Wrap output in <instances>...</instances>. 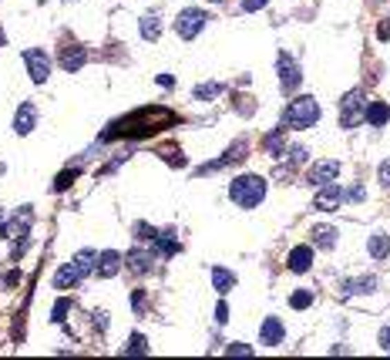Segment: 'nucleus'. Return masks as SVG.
<instances>
[{"label": "nucleus", "instance_id": "4", "mask_svg": "<svg viewBox=\"0 0 390 360\" xmlns=\"http://www.w3.org/2000/svg\"><path fill=\"white\" fill-rule=\"evenodd\" d=\"M208 24V14L206 10H199V7H185L182 14L175 17V34L182 37V41H192V37H199L202 34V27Z\"/></svg>", "mask_w": 390, "mask_h": 360}, {"label": "nucleus", "instance_id": "13", "mask_svg": "<svg viewBox=\"0 0 390 360\" xmlns=\"http://www.w3.org/2000/svg\"><path fill=\"white\" fill-rule=\"evenodd\" d=\"M260 337H262V347H280L283 337H286V330H283V323H280L276 316H266L260 327Z\"/></svg>", "mask_w": 390, "mask_h": 360}, {"label": "nucleus", "instance_id": "36", "mask_svg": "<svg viewBox=\"0 0 390 360\" xmlns=\"http://www.w3.org/2000/svg\"><path fill=\"white\" fill-rule=\"evenodd\" d=\"M226 316H229V307H226V303H219V307H215V320H219V323H226Z\"/></svg>", "mask_w": 390, "mask_h": 360}, {"label": "nucleus", "instance_id": "28", "mask_svg": "<svg viewBox=\"0 0 390 360\" xmlns=\"http://www.w3.org/2000/svg\"><path fill=\"white\" fill-rule=\"evenodd\" d=\"M145 357V354H148V347H145V337L142 334H135L131 337V347H125V357Z\"/></svg>", "mask_w": 390, "mask_h": 360}, {"label": "nucleus", "instance_id": "22", "mask_svg": "<svg viewBox=\"0 0 390 360\" xmlns=\"http://www.w3.org/2000/svg\"><path fill=\"white\" fill-rule=\"evenodd\" d=\"M313 243H316L320 249H333V246H337V229H333V226H316V229H313Z\"/></svg>", "mask_w": 390, "mask_h": 360}, {"label": "nucleus", "instance_id": "11", "mask_svg": "<svg viewBox=\"0 0 390 360\" xmlns=\"http://www.w3.org/2000/svg\"><path fill=\"white\" fill-rule=\"evenodd\" d=\"M125 263H128V269H131V273L145 276V273H148V269L155 266V246H152V249H131Z\"/></svg>", "mask_w": 390, "mask_h": 360}, {"label": "nucleus", "instance_id": "7", "mask_svg": "<svg viewBox=\"0 0 390 360\" xmlns=\"http://www.w3.org/2000/svg\"><path fill=\"white\" fill-rule=\"evenodd\" d=\"M340 176V162L337 158H320V162H313L310 165V172H306V182L310 185H326V182H333Z\"/></svg>", "mask_w": 390, "mask_h": 360}, {"label": "nucleus", "instance_id": "10", "mask_svg": "<svg viewBox=\"0 0 390 360\" xmlns=\"http://www.w3.org/2000/svg\"><path fill=\"white\" fill-rule=\"evenodd\" d=\"M121 263H125V256H121V253H115V249H104L101 256H98V263H95V273H98L101 280H111V276H118V273H121Z\"/></svg>", "mask_w": 390, "mask_h": 360}, {"label": "nucleus", "instance_id": "38", "mask_svg": "<svg viewBox=\"0 0 390 360\" xmlns=\"http://www.w3.org/2000/svg\"><path fill=\"white\" fill-rule=\"evenodd\" d=\"M95 327H98V330L108 327V313H95Z\"/></svg>", "mask_w": 390, "mask_h": 360}, {"label": "nucleus", "instance_id": "40", "mask_svg": "<svg viewBox=\"0 0 390 360\" xmlns=\"http://www.w3.org/2000/svg\"><path fill=\"white\" fill-rule=\"evenodd\" d=\"M3 41H7V37H3V30H0V48H3Z\"/></svg>", "mask_w": 390, "mask_h": 360}, {"label": "nucleus", "instance_id": "19", "mask_svg": "<svg viewBox=\"0 0 390 360\" xmlns=\"http://www.w3.org/2000/svg\"><path fill=\"white\" fill-rule=\"evenodd\" d=\"M367 122H370L373 129H384V125L390 122V104L370 102V104H367Z\"/></svg>", "mask_w": 390, "mask_h": 360}, {"label": "nucleus", "instance_id": "35", "mask_svg": "<svg viewBox=\"0 0 390 360\" xmlns=\"http://www.w3.org/2000/svg\"><path fill=\"white\" fill-rule=\"evenodd\" d=\"M71 176H78V169H68V172H64V176L57 179V185H54V189H68V182H71Z\"/></svg>", "mask_w": 390, "mask_h": 360}, {"label": "nucleus", "instance_id": "21", "mask_svg": "<svg viewBox=\"0 0 390 360\" xmlns=\"http://www.w3.org/2000/svg\"><path fill=\"white\" fill-rule=\"evenodd\" d=\"M367 253L373 259H384L390 253V236H384V232H373L370 236V243H367Z\"/></svg>", "mask_w": 390, "mask_h": 360}, {"label": "nucleus", "instance_id": "5", "mask_svg": "<svg viewBox=\"0 0 390 360\" xmlns=\"http://www.w3.org/2000/svg\"><path fill=\"white\" fill-rule=\"evenodd\" d=\"M24 64H27V75H30V81L34 84H44L48 77H51V57H48V51H41V48H27L24 51Z\"/></svg>", "mask_w": 390, "mask_h": 360}, {"label": "nucleus", "instance_id": "3", "mask_svg": "<svg viewBox=\"0 0 390 360\" xmlns=\"http://www.w3.org/2000/svg\"><path fill=\"white\" fill-rule=\"evenodd\" d=\"M360 122H367V98L360 88H353V91H347L343 102H340V125L350 131V129H357Z\"/></svg>", "mask_w": 390, "mask_h": 360}, {"label": "nucleus", "instance_id": "30", "mask_svg": "<svg viewBox=\"0 0 390 360\" xmlns=\"http://www.w3.org/2000/svg\"><path fill=\"white\" fill-rule=\"evenodd\" d=\"M219 91H222V84H199V88H195V98L206 102V98H215Z\"/></svg>", "mask_w": 390, "mask_h": 360}, {"label": "nucleus", "instance_id": "16", "mask_svg": "<svg viewBox=\"0 0 390 360\" xmlns=\"http://www.w3.org/2000/svg\"><path fill=\"white\" fill-rule=\"evenodd\" d=\"M286 266L293 269V273H306V269L313 266V249L310 246H296V249H289Z\"/></svg>", "mask_w": 390, "mask_h": 360}, {"label": "nucleus", "instance_id": "9", "mask_svg": "<svg viewBox=\"0 0 390 360\" xmlns=\"http://www.w3.org/2000/svg\"><path fill=\"white\" fill-rule=\"evenodd\" d=\"M30 222H34V216H30V206H24L10 222H3L0 232H3V239H27V229H30Z\"/></svg>", "mask_w": 390, "mask_h": 360}, {"label": "nucleus", "instance_id": "14", "mask_svg": "<svg viewBox=\"0 0 390 360\" xmlns=\"http://www.w3.org/2000/svg\"><path fill=\"white\" fill-rule=\"evenodd\" d=\"M242 158H246V142H235L233 149H229V152L222 155L219 162H212V165H202V169H199V176H208V172H219V169H226V165H233V162H242Z\"/></svg>", "mask_w": 390, "mask_h": 360}, {"label": "nucleus", "instance_id": "34", "mask_svg": "<svg viewBox=\"0 0 390 360\" xmlns=\"http://www.w3.org/2000/svg\"><path fill=\"white\" fill-rule=\"evenodd\" d=\"M377 343H380V350H387V354H390V327H384V330H380Z\"/></svg>", "mask_w": 390, "mask_h": 360}, {"label": "nucleus", "instance_id": "37", "mask_svg": "<svg viewBox=\"0 0 390 360\" xmlns=\"http://www.w3.org/2000/svg\"><path fill=\"white\" fill-rule=\"evenodd\" d=\"M347 199H350V202H360V199H364V189H350Z\"/></svg>", "mask_w": 390, "mask_h": 360}, {"label": "nucleus", "instance_id": "15", "mask_svg": "<svg viewBox=\"0 0 390 360\" xmlns=\"http://www.w3.org/2000/svg\"><path fill=\"white\" fill-rule=\"evenodd\" d=\"M84 61H88V51L81 48V44H71V48H64L61 51V68L68 71V75H75L84 68Z\"/></svg>", "mask_w": 390, "mask_h": 360}, {"label": "nucleus", "instance_id": "23", "mask_svg": "<svg viewBox=\"0 0 390 360\" xmlns=\"http://www.w3.org/2000/svg\"><path fill=\"white\" fill-rule=\"evenodd\" d=\"M138 30H142L145 41H158V37H162V21H158V14H145Z\"/></svg>", "mask_w": 390, "mask_h": 360}, {"label": "nucleus", "instance_id": "27", "mask_svg": "<svg viewBox=\"0 0 390 360\" xmlns=\"http://www.w3.org/2000/svg\"><path fill=\"white\" fill-rule=\"evenodd\" d=\"M310 303H313V293H310V290H296V293L289 296V307H293V310H306Z\"/></svg>", "mask_w": 390, "mask_h": 360}, {"label": "nucleus", "instance_id": "39", "mask_svg": "<svg viewBox=\"0 0 390 360\" xmlns=\"http://www.w3.org/2000/svg\"><path fill=\"white\" fill-rule=\"evenodd\" d=\"M64 310H68V300H61V303L54 307V320H61V316H64Z\"/></svg>", "mask_w": 390, "mask_h": 360}, {"label": "nucleus", "instance_id": "8", "mask_svg": "<svg viewBox=\"0 0 390 360\" xmlns=\"http://www.w3.org/2000/svg\"><path fill=\"white\" fill-rule=\"evenodd\" d=\"M340 202H343V189L333 185V182H326V185H320V189H316L313 209H316V212H337Z\"/></svg>", "mask_w": 390, "mask_h": 360}, {"label": "nucleus", "instance_id": "29", "mask_svg": "<svg viewBox=\"0 0 390 360\" xmlns=\"http://www.w3.org/2000/svg\"><path fill=\"white\" fill-rule=\"evenodd\" d=\"M306 158H310L306 145H293V149H286V162H289V165H303Z\"/></svg>", "mask_w": 390, "mask_h": 360}, {"label": "nucleus", "instance_id": "41", "mask_svg": "<svg viewBox=\"0 0 390 360\" xmlns=\"http://www.w3.org/2000/svg\"><path fill=\"white\" fill-rule=\"evenodd\" d=\"M0 226H3V209H0Z\"/></svg>", "mask_w": 390, "mask_h": 360}, {"label": "nucleus", "instance_id": "1", "mask_svg": "<svg viewBox=\"0 0 390 360\" xmlns=\"http://www.w3.org/2000/svg\"><path fill=\"white\" fill-rule=\"evenodd\" d=\"M229 199H233L239 209L262 206V199H266V179H262V176H253V172L239 176V179L229 185Z\"/></svg>", "mask_w": 390, "mask_h": 360}, {"label": "nucleus", "instance_id": "18", "mask_svg": "<svg viewBox=\"0 0 390 360\" xmlns=\"http://www.w3.org/2000/svg\"><path fill=\"white\" fill-rule=\"evenodd\" d=\"M81 280H84V276H81V269H78V266H75V263H71V266H61V269L54 273V286H57V290H68V286H78Z\"/></svg>", "mask_w": 390, "mask_h": 360}, {"label": "nucleus", "instance_id": "20", "mask_svg": "<svg viewBox=\"0 0 390 360\" xmlns=\"http://www.w3.org/2000/svg\"><path fill=\"white\" fill-rule=\"evenodd\" d=\"M212 286L215 293H229L235 286V273H229L226 266H212Z\"/></svg>", "mask_w": 390, "mask_h": 360}, {"label": "nucleus", "instance_id": "26", "mask_svg": "<svg viewBox=\"0 0 390 360\" xmlns=\"http://www.w3.org/2000/svg\"><path fill=\"white\" fill-rule=\"evenodd\" d=\"M95 263H98V256L91 253V249H81L78 256H75V266L81 269V276H88V273H95Z\"/></svg>", "mask_w": 390, "mask_h": 360}, {"label": "nucleus", "instance_id": "24", "mask_svg": "<svg viewBox=\"0 0 390 360\" xmlns=\"http://www.w3.org/2000/svg\"><path fill=\"white\" fill-rule=\"evenodd\" d=\"M262 149L273 155V158H280V155H286V149H283V129H276V131H269L266 135V142H262Z\"/></svg>", "mask_w": 390, "mask_h": 360}, {"label": "nucleus", "instance_id": "6", "mask_svg": "<svg viewBox=\"0 0 390 360\" xmlns=\"http://www.w3.org/2000/svg\"><path fill=\"white\" fill-rule=\"evenodd\" d=\"M300 81H303L300 64H296V61L283 51V54H280V88H283V95H293V91L300 88Z\"/></svg>", "mask_w": 390, "mask_h": 360}, {"label": "nucleus", "instance_id": "25", "mask_svg": "<svg viewBox=\"0 0 390 360\" xmlns=\"http://www.w3.org/2000/svg\"><path fill=\"white\" fill-rule=\"evenodd\" d=\"M155 249H162L165 256L179 253V239H175V232H162V236H155Z\"/></svg>", "mask_w": 390, "mask_h": 360}, {"label": "nucleus", "instance_id": "31", "mask_svg": "<svg viewBox=\"0 0 390 360\" xmlns=\"http://www.w3.org/2000/svg\"><path fill=\"white\" fill-rule=\"evenodd\" d=\"M377 179H380V185H384V189H390V158H384V162H380V169H377Z\"/></svg>", "mask_w": 390, "mask_h": 360}, {"label": "nucleus", "instance_id": "33", "mask_svg": "<svg viewBox=\"0 0 390 360\" xmlns=\"http://www.w3.org/2000/svg\"><path fill=\"white\" fill-rule=\"evenodd\" d=\"M269 0H242V10L246 14H253V10H260V7H266Z\"/></svg>", "mask_w": 390, "mask_h": 360}, {"label": "nucleus", "instance_id": "17", "mask_svg": "<svg viewBox=\"0 0 390 360\" xmlns=\"http://www.w3.org/2000/svg\"><path fill=\"white\" fill-rule=\"evenodd\" d=\"M377 290V276H357L343 283V296H360V293H373Z\"/></svg>", "mask_w": 390, "mask_h": 360}, {"label": "nucleus", "instance_id": "12", "mask_svg": "<svg viewBox=\"0 0 390 360\" xmlns=\"http://www.w3.org/2000/svg\"><path fill=\"white\" fill-rule=\"evenodd\" d=\"M34 125H37V108H34V102H24L17 108V115H14V131L17 135H30Z\"/></svg>", "mask_w": 390, "mask_h": 360}, {"label": "nucleus", "instance_id": "2", "mask_svg": "<svg viewBox=\"0 0 390 360\" xmlns=\"http://www.w3.org/2000/svg\"><path fill=\"white\" fill-rule=\"evenodd\" d=\"M320 122V102L316 98H310V95H300V98H293V102L286 104V111H283V125L286 129H313Z\"/></svg>", "mask_w": 390, "mask_h": 360}, {"label": "nucleus", "instance_id": "32", "mask_svg": "<svg viewBox=\"0 0 390 360\" xmlns=\"http://www.w3.org/2000/svg\"><path fill=\"white\" fill-rule=\"evenodd\" d=\"M226 354H229V357H253V347H246V343H233Z\"/></svg>", "mask_w": 390, "mask_h": 360}]
</instances>
